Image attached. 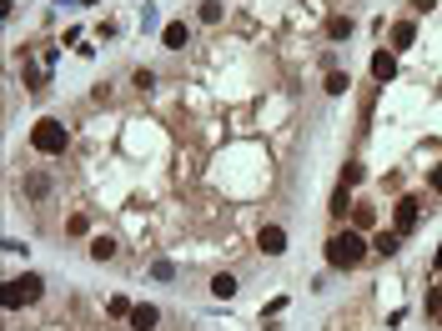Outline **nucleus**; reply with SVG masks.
Here are the masks:
<instances>
[{"instance_id": "obj_9", "label": "nucleus", "mask_w": 442, "mask_h": 331, "mask_svg": "<svg viewBox=\"0 0 442 331\" xmlns=\"http://www.w3.org/2000/svg\"><path fill=\"white\" fill-rule=\"evenodd\" d=\"M156 321H161V311H156V306H136V311H131V326H136V331H151Z\"/></svg>"}, {"instance_id": "obj_15", "label": "nucleus", "mask_w": 442, "mask_h": 331, "mask_svg": "<svg viewBox=\"0 0 442 331\" xmlns=\"http://www.w3.org/2000/svg\"><path fill=\"white\" fill-rule=\"evenodd\" d=\"M91 256H96V261H110V256H116V246H110L106 236H96V241H91Z\"/></svg>"}, {"instance_id": "obj_6", "label": "nucleus", "mask_w": 442, "mask_h": 331, "mask_svg": "<svg viewBox=\"0 0 442 331\" xmlns=\"http://www.w3.org/2000/svg\"><path fill=\"white\" fill-rule=\"evenodd\" d=\"M412 226H417V196H402V201H397V231L407 236Z\"/></svg>"}, {"instance_id": "obj_8", "label": "nucleus", "mask_w": 442, "mask_h": 331, "mask_svg": "<svg viewBox=\"0 0 442 331\" xmlns=\"http://www.w3.org/2000/svg\"><path fill=\"white\" fill-rule=\"evenodd\" d=\"M211 296H216V301H232V296H237V276H232V271L211 276Z\"/></svg>"}, {"instance_id": "obj_22", "label": "nucleus", "mask_w": 442, "mask_h": 331, "mask_svg": "<svg viewBox=\"0 0 442 331\" xmlns=\"http://www.w3.org/2000/svg\"><path fill=\"white\" fill-rule=\"evenodd\" d=\"M427 181H432V191L442 196V166H432V176H427Z\"/></svg>"}, {"instance_id": "obj_10", "label": "nucleus", "mask_w": 442, "mask_h": 331, "mask_svg": "<svg viewBox=\"0 0 442 331\" xmlns=\"http://www.w3.org/2000/svg\"><path fill=\"white\" fill-rule=\"evenodd\" d=\"M332 216H347L352 211V186H337V191H332V206H327Z\"/></svg>"}, {"instance_id": "obj_17", "label": "nucleus", "mask_w": 442, "mask_h": 331, "mask_svg": "<svg viewBox=\"0 0 442 331\" xmlns=\"http://www.w3.org/2000/svg\"><path fill=\"white\" fill-rule=\"evenodd\" d=\"M357 181H362V166L347 161V166H342V186H357Z\"/></svg>"}, {"instance_id": "obj_2", "label": "nucleus", "mask_w": 442, "mask_h": 331, "mask_svg": "<svg viewBox=\"0 0 442 331\" xmlns=\"http://www.w3.org/2000/svg\"><path fill=\"white\" fill-rule=\"evenodd\" d=\"M30 146H35L40 156H61V151L71 146V131H66L61 121H35V126H30Z\"/></svg>"}, {"instance_id": "obj_16", "label": "nucleus", "mask_w": 442, "mask_h": 331, "mask_svg": "<svg viewBox=\"0 0 442 331\" xmlns=\"http://www.w3.org/2000/svg\"><path fill=\"white\" fill-rule=\"evenodd\" d=\"M352 221H357V231H367L377 216H372V206H352Z\"/></svg>"}, {"instance_id": "obj_14", "label": "nucleus", "mask_w": 442, "mask_h": 331, "mask_svg": "<svg viewBox=\"0 0 442 331\" xmlns=\"http://www.w3.org/2000/svg\"><path fill=\"white\" fill-rule=\"evenodd\" d=\"M327 35H332V40H347V35H352V21H347V16H337V21L327 25Z\"/></svg>"}, {"instance_id": "obj_5", "label": "nucleus", "mask_w": 442, "mask_h": 331, "mask_svg": "<svg viewBox=\"0 0 442 331\" xmlns=\"http://www.w3.org/2000/svg\"><path fill=\"white\" fill-rule=\"evenodd\" d=\"M372 76L387 86V81L397 76V55H392V50H377V55H372Z\"/></svg>"}, {"instance_id": "obj_7", "label": "nucleus", "mask_w": 442, "mask_h": 331, "mask_svg": "<svg viewBox=\"0 0 442 331\" xmlns=\"http://www.w3.org/2000/svg\"><path fill=\"white\" fill-rule=\"evenodd\" d=\"M161 45H166V50H186V25H181V21L161 25Z\"/></svg>"}, {"instance_id": "obj_4", "label": "nucleus", "mask_w": 442, "mask_h": 331, "mask_svg": "<svg viewBox=\"0 0 442 331\" xmlns=\"http://www.w3.org/2000/svg\"><path fill=\"white\" fill-rule=\"evenodd\" d=\"M256 246H261L266 256H282V251H287V231H282V226H261Z\"/></svg>"}, {"instance_id": "obj_3", "label": "nucleus", "mask_w": 442, "mask_h": 331, "mask_svg": "<svg viewBox=\"0 0 442 331\" xmlns=\"http://www.w3.org/2000/svg\"><path fill=\"white\" fill-rule=\"evenodd\" d=\"M40 291H45V281L35 271H26V276H16V281H6V311H21V306H30V301H40Z\"/></svg>"}, {"instance_id": "obj_1", "label": "nucleus", "mask_w": 442, "mask_h": 331, "mask_svg": "<svg viewBox=\"0 0 442 331\" xmlns=\"http://www.w3.org/2000/svg\"><path fill=\"white\" fill-rule=\"evenodd\" d=\"M362 256H367V241H362V231H337L327 241V266H337V271H352V266H362Z\"/></svg>"}, {"instance_id": "obj_18", "label": "nucleus", "mask_w": 442, "mask_h": 331, "mask_svg": "<svg viewBox=\"0 0 442 331\" xmlns=\"http://www.w3.org/2000/svg\"><path fill=\"white\" fill-rule=\"evenodd\" d=\"M131 311H136V306H131L126 296H110V316H126V321H131Z\"/></svg>"}, {"instance_id": "obj_23", "label": "nucleus", "mask_w": 442, "mask_h": 331, "mask_svg": "<svg viewBox=\"0 0 442 331\" xmlns=\"http://www.w3.org/2000/svg\"><path fill=\"white\" fill-rule=\"evenodd\" d=\"M427 311H442V291H427Z\"/></svg>"}, {"instance_id": "obj_12", "label": "nucleus", "mask_w": 442, "mask_h": 331, "mask_svg": "<svg viewBox=\"0 0 442 331\" xmlns=\"http://www.w3.org/2000/svg\"><path fill=\"white\" fill-rule=\"evenodd\" d=\"M412 40H417V25H412V21H397V25H392V45L402 50V45H412Z\"/></svg>"}, {"instance_id": "obj_19", "label": "nucleus", "mask_w": 442, "mask_h": 331, "mask_svg": "<svg viewBox=\"0 0 442 331\" xmlns=\"http://www.w3.org/2000/svg\"><path fill=\"white\" fill-rule=\"evenodd\" d=\"M151 276H156V281H171L176 266H171V261H156V266H151Z\"/></svg>"}, {"instance_id": "obj_11", "label": "nucleus", "mask_w": 442, "mask_h": 331, "mask_svg": "<svg viewBox=\"0 0 442 331\" xmlns=\"http://www.w3.org/2000/svg\"><path fill=\"white\" fill-rule=\"evenodd\" d=\"M397 246H402V231H382V236L372 241V251H377V256H392Z\"/></svg>"}, {"instance_id": "obj_21", "label": "nucleus", "mask_w": 442, "mask_h": 331, "mask_svg": "<svg viewBox=\"0 0 442 331\" xmlns=\"http://www.w3.org/2000/svg\"><path fill=\"white\" fill-rule=\"evenodd\" d=\"M26 86H30V91H45V76H40L35 66H26Z\"/></svg>"}, {"instance_id": "obj_24", "label": "nucleus", "mask_w": 442, "mask_h": 331, "mask_svg": "<svg viewBox=\"0 0 442 331\" xmlns=\"http://www.w3.org/2000/svg\"><path fill=\"white\" fill-rule=\"evenodd\" d=\"M437 271H442V251H437Z\"/></svg>"}, {"instance_id": "obj_20", "label": "nucleus", "mask_w": 442, "mask_h": 331, "mask_svg": "<svg viewBox=\"0 0 442 331\" xmlns=\"http://www.w3.org/2000/svg\"><path fill=\"white\" fill-rule=\"evenodd\" d=\"M201 21H206V25H216V21H221V6H216V0H206V6H201Z\"/></svg>"}, {"instance_id": "obj_13", "label": "nucleus", "mask_w": 442, "mask_h": 331, "mask_svg": "<svg viewBox=\"0 0 442 331\" xmlns=\"http://www.w3.org/2000/svg\"><path fill=\"white\" fill-rule=\"evenodd\" d=\"M347 86H352L347 71H327V95H347Z\"/></svg>"}]
</instances>
